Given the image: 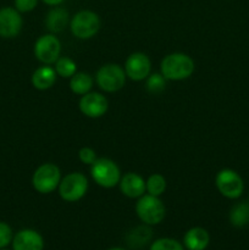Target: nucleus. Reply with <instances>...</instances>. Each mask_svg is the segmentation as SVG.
<instances>
[{
  "mask_svg": "<svg viewBox=\"0 0 249 250\" xmlns=\"http://www.w3.org/2000/svg\"><path fill=\"white\" fill-rule=\"evenodd\" d=\"M33 53L37 60L43 65H54L61 54L60 39L56 37V34H43L34 43Z\"/></svg>",
  "mask_w": 249,
  "mask_h": 250,
  "instance_id": "obj_9",
  "label": "nucleus"
},
{
  "mask_svg": "<svg viewBox=\"0 0 249 250\" xmlns=\"http://www.w3.org/2000/svg\"><path fill=\"white\" fill-rule=\"evenodd\" d=\"M166 82H167V80L161 75V72L150 73L145 78V89L150 94H160V93H163L165 90Z\"/></svg>",
  "mask_w": 249,
  "mask_h": 250,
  "instance_id": "obj_22",
  "label": "nucleus"
},
{
  "mask_svg": "<svg viewBox=\"0 0 249 250\" xmlns=\"http://www.w3.org/2000/svg\"><path fill=\"white\" fill-rule=\"evenodd\" d=\"M78 159H80V161L82 164L90 166L95 163L98 156L94 149L90 148V146H83V148H81L78 150Z\"/></svg>",
  "mask_w": 249,
  "mask_h": 250,
  "instance_id": "obj_25",
  "label": "nucleus"
},
{
  "mask_svg": "<svg viewBox=\"0 0 249 250\" xmlns=\"http://www.w3.org/2000/svg\"><path fill=\"white\" fill-rule=\"evenodd\" d=\"M38 2L39 0H14V7L21 14H24V12L33 11Z\"/></svg>",
  "mask_w": 249,
  "mask_h": 250,
  "instance_id": "obj_27",
  "label": "nucleus"
},
{
  "mask_svg": "<svg viewBox=\"0 0 249 250\" xmlns=\"http://www.w3.org/2000/svg\"><path fill=\"white\" fill-rule=\"evenodd\" d=\"M61 178L60 167L53 163H45L38 166L33 172L32 186L41 194H50L58 189Z\"/></svg>",
  "mask_w": 249,
  "mask_h": 250,
  "instance_id": "obj_7",
  "label": "nucleus"
},
{
  "mask_svg": "<svg viewBox=\"0 0 249 250\" xmlns=\"http://www.w3.org/2000/svg\"><path fill=\"white\" fill-rule=\"evenodd\" d=\"M54 68L59 77L71 78L77 72V63L68 56H60L54 63Z\"/></svg>",
  "mask_w": 249,
  "mask_h": 250,
  "instance_id": "obj_21",
  "label": "nucleus"
},
{
  "mask_svg": "<svg viewBox=\"0 0 249 250\" xmlns=\"http://www.w3.org/2000/svg\"><path fill=\"white\" fill-rule=\"evenodd\" d=\"M232 226L242 229L249 225V202H239L232 207L228 215Z\"/></svg>",
  "mask_w": 249,
  "mask_h": 250,
  "instance_id": "obj_19",
  "label": "nucleus"
},
{
  "mask_svg": "<svg viewBox=\"0 0 249 250\" xmlns=\"http://www.w3.org/2000/svg\"><path fill=\"white\" fill-rule=\"evenodd\" d=\"M89 182L84 173L70 172L63 176L58 187L59 195L66 203H77L87 194Z\"/></svg>",
  "mask_w": 249,
  "mask_h": 250,
  "instance_id": "obj_5",
  "label": "nucleus"
},
{
  "mask_svg": "<svg viewBox=\"0 0 249 250\" xmlns=\"http://www.w3.org/2000/svg\"><path fill=\"white\" fill-rule=\"evenodd\" d=\"M107 250H126V249H124V248H110V249H107Z\"/></svg>",
  "mask_w": 249,
  "mask_h": 250,
  "instance_id": "obj_29",
  "label": "nucleus"
},
{
  "mask_svg": "<svg viewBox=\"0 0 249 250\" xmlns=\"http://www.w3.org/2000/svg\"><path fill=\"white\" fill-rule=\"evenodd\" d=\"M58 80V75L55 72V68L51 67L50 65H43L34 70L32 73L31 82L36 89L46 90L50 89Z\"/></svg>",
  "mask_w": 249,
  "mask_h": 250,
  "instance_id": "obj_17",
  "label": "nucleus"
},
{
  "mask_svg": "<svg viewBox=\"0 0 249 250\" xmlns=\"http://www.w3.org/2000/svg\"><path fill=\"white\" fill-rule=\"evenodd\" d=\"M70 14L67 10L59 5V6H53L49 10L44 23L50 33L58 34L65 31L66 27L70 26Z\"/></svg>",
  "mask_w": 249,
  "mask_h": 250,
  "instance_id": "obj_15",
  "label": "nucleus"
},
{
  "mask_svg": "<svg viewBox=\"0 0 249 250\" xmlns=\"http://www.w3.org/2000/svg\"><path fill=\"white\" fill-rule=\"evenodd\" d=\"M134 210L138 219L148 226H156L161 224L166 216L165 204L160 197H154L148 193L137 199Z\"/></svg>",
  "mask_w": 249,
  "mask_h": 250,
  "instance_id": "obj_2",
  "label": "nucleus"
},
{
  "mask_svg": "<svg viewBox=\"0 0 249 250\" xmlns=\"http://www.w3.org/2000/svg\"><path fill=\"white\" fill-rule=\"evenodd\" d=\"M124 68L127 78L134 82H141L145 81L151 73V61L146 54L136 51L126 59Z\"/></svg>",
  "mask_w": 249,
  "mask_h": 250,
  "instance_id": "obj_10",
  "label": "nucleus"
},
{
  "mask_svg": "<svg viewBox=\"0 0 249 250\" xmlns=\"http://www.w3.org/2000/svg\"><path fill=\"white\" fill-rule=\"evenodd\" d=\"M195 63L185 53H171L164 56L160 62V72L167 81H185L193 75Z\"/></svg>",
  "mask_w": 249,
  "mask_h": 250,
  "instance_id": "obj_1",
  "label": "nucleus"
},
{
  "mask_svg": "<svg viewBox=\"0 0 249 250\" xmlns=\"http://www.w3.org/2000/svg\"><path fill=\"white\" fill-rule=\"evenodd\" d=\"M151 238V229L150 226L144 225V226H139L134 229L133 231L129 233L128 236V243L131 246H143V244L148 243L149 239Z\"/></svg>",
  "mask_w": 249,
  "mask_h": 250,
  "instance_id": "obj_23",
  "label": "nucleus"
},
{
  "mask_svg": "<svg viewBox=\"0 0 249 250\" xmlns=\"http://www.w3.org/2000/svg\"><path fill=\"white\" fill-rule=\"evenodd\" d=\"M23 20L21 12L15 7L5 6L0 9V37L5 39L16 38L22 31Z\"/></svg>",
  "mask_w": 249,
  "mask_h": 250,
  "instance_id": "obj_12",
  "label": "nucleus"
},
{
  "mask_svg": "<svg viewBox=\"0 0 249 250\" xmlns=\"http://www.w3.org/2000/svg\"><path fill=\"white\" fill-rule=\"evenodd\" d=\"M90 176L99 187L105 189L119 186L121 180V170L114 160L109 158H98L93 165H90Z\"/></svg>",
  "mask_w": 249,
  "mask_h": 250,
  "instance_id": "obj_4",
  "label": "nucleus"
},
{
  "mask_svg": "<svg viewBox=\"0 0 249 250\" xmlns=\"http://www.w3.org/2000/svg\"><path fill=\"white\" fill-rule=\"evenodd\" d=\"M215 186L222 197L227 199H238L244 192V182L237 171L232 168H222L216 173Z\"/></svg>",
  "mask_w": 249,
  "mask_h": 250,
  "instance_id": "obj_8",
  "label": "nucleus"
},
{
  "mask_svg": "<svg viewBox=\"0 0 249 250\" xmlns=\"http://www.w3.org/2000/svg\"><path fill=\"white\" fill-rule=\"evenodd\" d=\"M149 250H185V247L177 239L164 237V238L155 239Z\"/></svg>",
  "mask_w": 249,
  "mask_h": 250,
  "instance_id": "obj_24",
  "label": "nucleus"
},
{
  "mask_svg": "<svg viewBox=\"0 0 249 250\" xmlns=\"http://www.w3.org/2000/svg\"><path fill=\"white\" fill-rule=\"evenodd\" d=\"M166 187H167L166 178L160 173H151L145 180L146 193L154 197H161L165 193Z\"/></svg>",
  "mask_w": 249,
  "mask_h": 250,
  "instance_id": "obj_20",
  "label": "nucleus"
},
{
  "mask_svg": "<svg viewBox=\"0 0 249 250\" xmlns=\"http://www.w3.org/2000/svg\"><path fill=\"white\" fill-rule=\"evenodd\" d=\"M78 107L82 115L89 119H99L107 112L109 102L106 97L99 92H89L82 95L78 102Z\"/></svg>",
  "mask_w": 249,
  "mask_h": 250,
  "instance_id": "obj_11",
  "label": "nucleus"
},
{
  "mask_svg": "<svg viewBox=\"0 0 249 250\" xmlns=\"http://www.w3.org/2000/svg\"><path fill=\"white\" fill-rule=\"evenodd\" d=\"M44 239L36 229H24L12 238V250H43Z\"/></svg>",
  "mask_w": 249,
  "mask_h": 250,
  "instance_id": "obj_14",
  "label": "nucleus"
},
{
  "mask_svg": "<svg viewBox=\"0 0 249 250\" xmlns=\"http://www.w3.org/2000/svg\"><path fill=\"white\" fill-rule=\"evenodd\" d=\"M14 234L12 229L6 222L0 221V249H5V247L9 246L12 242Z\"/></svg>",
  "mask_w": 249,
  "mask_h": 250,
  "instance_id": "obj_26",
  "label": "nucleus"
},
{
  "mask_svg": "<svg viewBox=\"0 0 249 250\" xmlns=\"http://www.w3.org/2000/svg\"><path fill=\"white\" fill-rule=\"evenodd\" d=\"M42 1H43L44 4H46V5H49V6L53 7V6H59V5L62 4L65 0H42Z\"/></svg>",
  "mask_w": 249,
  "mask_h": 250,
  "instance_id": "obj_28",
  "label": "nucleus"
},
{
  "mask_svg": "<svg viewBox=\"0 0 249 250\" xmlns=\"http://www.w3.org/2000/svg\"><path fill=\"white\" fill-rule=\"evenodd\" d=\"M119 187L122 194L129 199H138L146 193L145 180L136 172H127L121 176Z\"/></svg>",
  "mask_w": 249,
  "mask_h": 250,
  "instance_id": "obj_13",
  "label": "nucleus"
},
{
  "mask_svg": "<svg viewBox=\"0 0 249 250\" xmlns=\"http://www.w3.org/2000/svg\"><path fill=\"white\" fill-rule=\"evenodd\" d=\"M102 21L97 12L92 10H81L70 20V31L73 37L82 41L93 38L99 32Z\"/></svg>",
  "mask_w": 249,
  "mask_h": 250,
  "instance_id": "obj_3",
  "label": "nucleus"
},
{
  "mask_svg": "<svg viewBox=\"0 0 249 250\" xmlns=\"http://www.w3.org/2000/svg\"><path fill=\"white\" fill-rule=\"evenodd\" d=\"M0 250H6V249H0Z\"/></svg>",
  "mask_w": 249,
  "mask_h": 250,
  "instance_id": "obj_30",
  "label": "nucleus"
},
{
  "mask_svg": "<svg viewBox=\"0 0 249 250\" xmlns=\"http://www.w3.org/2000/svg\"><path fill=\"white\" fill-rule=\"evenodd\" d=\"M124 68L119 63H105L95 73V83L105 93H116L126 84Z\"/></svg>",
  "mask_w": 249,
  "mask_h": 250,
  "instance_id": "obj_6",
  "label": "nucleus"
},
{
  "mask_svg": "<svg viewBox=\"0 0 249 250\" xmlns=\"http://www.w3.org/2000/svg\"><path fill=\"white\" fill-rule=\"evenodd\" d=\"M94 78L87 72H76L70 78V89L76 95H84L92 92Z\"/></svg>",
  "mask_w": 249,
  "mask_h": 250,
  "instance_id": "obj_18",
  "label": "nucleus"
},
{
  "mask_svg": "<svg viewBox=\"0 0 249 250\" xmlns=\"http://www.w3.org/2000/svg\"><path fill=\"white\" fill-rule=\"evenodd\" d=\"M210 243V234L203 227H192L183 236V247L187 250H205Z\"/></svg>",
  "mask_w": 249,
  "mask_h": 250,
  "instance_id": "obj_16",
  "label": "nucleus"
}]
</instances>
